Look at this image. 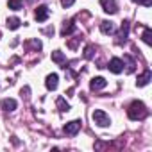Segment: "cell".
<instances>
[{
    "mask_svg": "<svg viewBox=\"0 0 152 152\" xmlns=\"http://www.w3.org/2000/svg\"><path fill=\"white\" fill-rule=\"evenodd\" d=\"M147 115H148V111H147L145 104L140 102V100H134V102L129 106V109H127V116H129L131 120H143Z\"/></svg>",
    "mask_w": 152,
    "mask_h": 152,
    "instance_id": "cell-1",
    "label": "cell"
},
{
    "mask_svg": "<svg viewBox=\"0 0 152 152\" xmlns=\"http://www.w3.org/2000/svg\"><path fill=\"white\" fill-rule=\"evenodd\" d=\"M91 118H93V122H95L99 127H107V125L111 124V118H109L102 109H95L93 115H91Z\"/></svg>",
    "mask_w": 152,
    "mask_h": 152,
    "instance_id": "cell-2",
    "label": "cell"
},
{
    "mask_svg": "<svg viewBox=\"0 0 152 152\" xmlns=\"http://www.w3.org/2000/svg\"><path fill=\"white\" fill-rule=\"evenodd\" d=\"M63 131H64V134H68V136H75V134L81 131V120H72V122H68Z\"/></svg>",
    "mask_w": 152,
    "mask_h": 152,
    "instance_id": "cell-3",
    "label": "cell"
},
{
    "mask_svg": "<svg viewBox=\"0 0 152 152\" xmlns=\"http://www.w3.org/2000/svg\"><path fill=\"white\" fill-rule=\"evenodd\" d=\"M107 68H109L113 73H122V72H124V61H122L120 57H113V59L109 61Z\"/></svg>",
    "mask_w": 152,
    "mask_h": 152,
    "instance_id": "cell-4",
    "label": "cell"
},
{
    "mask_svg": "<svg viewBox=\"0 0 152 152\" xmlns=\"http://www.w3.org/2000/svg\"><path fill=\"white\" fill-rule=\"evenodd\" d=\"M48 15H50V9L47 6H38V9L34 13V16H36L38 22H47L48 20Z\"/></svg>",
    "mask_w": 152,
    "mask_h": 152,
    "instance_id": "cell-5",
    "label": "cell"
},
{
    "mask_svg": "<svg viewBox=\"0 0 152 152\" xmlns=\"http://www.w3.org/2000/svg\"><path fill=\"white\" fill-rule=\"evenodd\" d=\"M100 6H102V9H104L106 13H109V15H115V13L118 11L116 0H100Z\"/></svg>",
    "mask_w": 152,
    "mask_h": 152,
    "instance_id": "cell-6",
    "label": "cell"
},
{
    "mask_svg": "<svg viewBox=\"0 0 152 152\" xmlns=\"http://www.w3.org/2000/svg\"><path fill=\"white\" fill-rule=\"evenodd\" d=\"M106 84H107V81H106L104 77H95V79H91V83H90V88H91L93 91H99V90L106 88Z\"/></svg>",
    "mask_w": 152,
    "mask_h": 152,
    "instance_id": "cell-7",
    "label": "cell"
},
{
    "mask_svg": "<svg viewBox=\"0 0 152 152\" xmlns=\"http://www.w3.org/2000/svg\"><path fill=\"white\" fill-rule=\"evenodd\" d=\"M150 79H152V73H150V70H145L140 77H138V81H136V86H147L148 83H150Z\"/></svg>",
    "mask_w": 152,
    "mask_h": 152,
    "instance_id": "cell-8",
    "label": "cell"
},
{
    "mask_svg": "<svg viewBox=\"0 0 152 152\" xmlns=\"http://www.w3.org/2000/svg\"><path fill=\"white\" fill-rule=\"evenodd\" d=\"M57 81H59L57 73H50V75H47V79H45V86L48 90H56L57 88Z\"/></svg>",
    "mask_w": 152,
    "mask_h": 152,
    "instance_id": "cell-9",
    "label": "cell"
},
{
    "mask_svg": "<svg viewBox=\"0 0 152 152\" xmlns=\"http://www.w3.org/2000/svg\"><path fill=\"white\" fill-rule=\"evenodd\" d=\"M16 106H18V104H16V100H15V99H4V100H2V104H0V107H2L4 111H15V109H16Z\"/></svg>",
    "mask_w": 152,
    "mask_h": 152,
    "instance_id": "cell-10",
    "label": "cell"
},
{
    "mask_svg": "<svg viewBox=\"0 0 152 152\" xmlns=\"http://www.w3.org/2000/svg\"><path fill=\"white\" fill-rule=\"evenodd\" d=\"M73 31H75V23H73V20H70V22H66V23L63 25L61 36H63V38H66V36H70V34H72Z\"/></svg>",
    "mask_w": 152,
    "mask_h": 152,
    "instance_id": "cell-11",
    "label": "cell"
},
{
    "mask_svg": "<svg viewBox=\"0 0 152 152\" xmlns=\"http://www.w3.org/2000/svg\"><path fill=\"white\" fill-rule=\"evenodd\" d=\"M100 31H102L104 34H113V32H115V23L106 20V22L100 23Z\"/></svg>",
    "mask_w": 152,
    "mask_h": 152,
    "instance_id": "cell-12",
    "label": "cell"
},
{
    "mask_svg": "<svg viewBox=\"0 0 152 152\" xmlns=\"http://www.w3.org/2000/svg\"><path fill=\"white\" fill-rule=\"evenodd\" d=\"M20 18H16V16H13V18H7V22H6V25H7V29H11V31H16L18 27H20Z\"/></svg>",
    "mask_w": 152,
    "mask_h": 152,
    "instance_id": "cell-13",
    "label": "cell"
},
{
    "mask_svg": "<svg viewBox=\"0 0 152 152\" xmlns=\"http://www.w3.org/2000/svg\"><path fill=\"white\" fill-rule=\"evenodd\" d=\"M127 34H129V22H124L122 23V29H120V34H118V43H122V39L125 41L127 39Z\"/></svg>",
    "mask_w": 152,
    "mask_h": 152,
    "instance_id": "cell-14",
    "label": "cell"
},
{
    "mask_svg": "<svg viewBox=\"0 0 152 152\" xmlns=\"http://www.w3.org/2000/svg\"><path fill=\"white\" fill-rule=\"evenodd\" d=\"M52 61L63 64V63H66V57H64V54H63L61 50H54V52H52Z\"/></svg>",
    "mask_w": 152,
    "mask_h": 152,
    "instance_id": "cell-15",
    "label": "cell"
},
{
    "mask_svg": "<svg viewBox=\"0 0 152 152\" xmlns=\"http://www.w3.org/2000/svg\"><path fill=\"white\" fill-rule=\"evenodd\" d=\"M56 106H57V107H59V111H63V113H64V111H70V104H68L63 97H59V99L56 100Z\"/></svg>",
    "mask_w": 152,
    "mask_h": 152,
    "instance_id": "cell-16",
    "label": "cell"
},
{
    "mask_svg": "<svg viewBox=\"0 0 152 152\" xmlns=\"http://www.w3.org/2000/svg\"><path fill=\"white\" fill-rule=\"evenodd\" d=\"M22 6H23L22 0H9V2H7V7H9V9H13V11H20V9H22Z\"/></svg>",
    "mask_w": 152,
    "mask_h": 152,
    "instance_id": "cell-17",
    "label": "cell"
},
{
    "mask_svg": "<svg viewBox=\"0 0 152 152\" xmlns=\"http://www.w3.org/2000/svg\"><path fill=\"white\" fill-rule=\"evenodd\" d=\"M141 39H143L147 45H152V31H150V29H145L143 34H141Z\"/></svg>",
    "mask_w": 152,
    "mask_h": 152,
    "instance_id": "cell-18",
    "label": "cell"
},
{
    "mask_svg": "<svg viewBox=\"0 0 152 152\" xmlns=\"http://www.w3.org/2000/svg\"><path fill=\"white\" fill-rule=\"evenodd\" d=\"M124 59H125V61L129 63V68H127V72H129V73H131V72H134V61H132V59H131L129 56H125Z\"/></svg>",
    "mask_w": 152,
    "mask_h": 152,
    "instance_id": "cell-19",
    "label": "cell"
},
{
    "mask_svg": "<svg viewBox=\"0 0 152 152\" xmlns=\"http://www.w3.org/2000/svg\"><path fill=\"white\" fill-rule=\"evenodd\" d=\"M132 2H136V4H141V6H145V7H150L152 0H132Z\"/></svg>",
    "mask_w": 152,
    "mask_h": 152,
    "instance_id": "cell-20",
    "label": "cell"
},
{
    "mask_svg": "<svg viewBox=\"0 0 152 152\" xmlns=\"http://www.w3.org/2000/svg\"><path fill=\"white\" fill-rule=\"evenodd\" d=\"M84 57H86V59L93 57V47H88V48H86V52H84Z\"/></svg>",
    "mask_w": 152,
    "mask_h": 152,
    "instance_id": "cell-21",
    "label": "cell"
},
{
    "mask_svg": "<svg viewBox=\"0 0 152 152\" xmlns=\"http://www.w3.org/2000/svg\"><path fill=\"white\" fill-rule=\"evenodd\" d=\"M73 2H75V0H61L63 7H70V6H73Z\"/></svg>",
    "mask_w": 152,
    "mask_h": 152,
    "instance_id": "cell-22",
    "label": "cell"
},
{
    "mask_svg": "<svg viewBox=\"0 0 152 152\" xmlns=\"http://www.w3.org/2000/svg\"><path fill=\"white\" fill-rule=\"evenodd\" d=\"M0 38H2V34H0Z\"/></svg>",
    "mask_w": 152,
    "mask_h": 152,
    "instance_id": "cell-23",
    "label": "cell"
}]
</instances>
